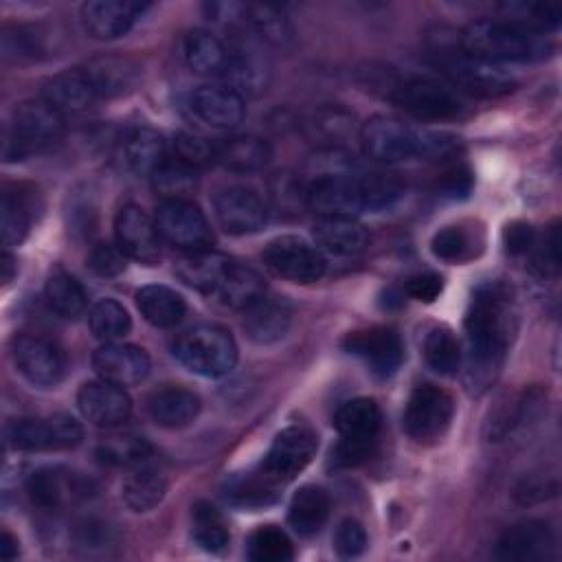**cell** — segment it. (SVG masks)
<instances>
[{"label":"cell","mask_w":562,"mask_h":562,"mask_svg":"<svg viewBox=\"0 0 562 562\" xmlns=\"http://www.w3.org/2000/svg\"><path fill=\"white\" fill-rule=\"evenodd\" d=\"M314 239L331 255H358L367 246V231L351 215H321L314 222Z\"/></svg>","instance_id":"1f68e13d"},{"label":"cell","mask_w":562,"mask_h":562,"mask_svg":"<svg viewBox=\"0 0 562 562\" xmlns=\"http://www.w3.org/2000/svg\"><path fill=\"white\" fill-rule=\"evenodd\" d=\"M472 187H474V180H472V173L470 169L465 167H450L446 169L437 182H435V193L443 200H463L472 193Z\"/></svg>","instance_id":"6125c7cd"},{"label":"cell","mask_w":562,"mask_h":562,"mask_svg":"<svg viewBox=\"0 0 562 562\" xmlns=\"http://www.w3.org/2000/svg\"><path fill=\"white\" fill-rule=\"evenodd\" d=\"M270 198L283 211H296L299 206H307V187L290 173H279L270 182Z\"/></svg>","instance_id":"680465c9"},{"label":"cell","mask_w":562,"mask_h":562,"mask_svg":"<svg viewBox=\"0 0 562 562\" xmlns=\"http://www.w3.org/2000/svg\"><path fill=\"white\" fill-rule=\"evenodd\" d=\"M454 415L452 397L435 386V384H419L408 395L404 408V430L417 443H435L439 441Z\"/></svg>","instance_id":"9c48e42d"},{"label":"cell","mask_w":562,"mask_h":562,"mask_svg":"<svg viewBox=\"0 0 562 562\" xmlns=\"http://www.w3.org/2000/svg\"><path fill=\"white\" fill-rule=\"evenodd\" d=\"M241 24L270 46H288L294 35L288 15L272 4H244Z\"/></svg>","instance_id":"60d3db41"},{"label":"cell","mask_w":562,"mask_h":562,"mask_svg":"<svg viewBox=\"0 0 562 562\" xmlns=\"http://www.w3.org/2000/svg\"><path fill=\"white\" fill-rule=\"evenodd\" d=\"M261 259L270 272L292 283H314L325 274V257L305 239L281 235L266 244Z\"/></svg>","instance_id":"4fadbf2b"},{"label":"cell","mask_w":562,"mask_h":562,"mask_svg":"<svg viewBox=\"0 0 562 562\" xmlns=\"http://www.w3.org/2000/svg\"><path fill=\"white\" fill-rule=\"evenodd\" d=\"M88 325L90 331L94 334V338L103 340V342H116L119 338H123L130 327V314L127 310L114 301V299H101L92 305L90 314H88Z\"/></svg>","instance_id":"bcb514c9"},{"label":"cell","mask_w":562,"mask_h":562,"mask_svg":"<svg viewBox=\"0 0 562 562\" xmlns=\"http://www.w3.org/2000/svg\"><path fill=\"white\" fill-rule=\"evenodd\" d=\"M501 9L505 11V18L522 22L538 31L555 29L562 18L560 4H547V2H514V4H503Z\"/></svg>","instance_id":"f5cc1de1"},{"label":"cell","mask_w":562,"mask_h":562,"mask_svg":"<svg viewBox=\"0 0 562 562\" xmlns=\"http://www.w3.org/2000/svg\"><path fill=\"white\" fill-rule=\"evenodd\" d=\"M461 46L468 55L492 64L540 61L551 55L553 44L544 31L516 20H474L461 31Z\"/></svg>","instance_id":"3957f363"},{"label":"cell","mask_w":562,"mask_h":562,"mask_svg":"<svg viewBox=\"0 0 562 562\" xmlns=\"http://www.w3.org/2000/svg\"><path fill=\"white\" fill-rule=\"evenodd\" d=\"M127 255L119 248V244L99 241L88 252V268L99 277H116L125 270Z\"/></svg>","instance_id":"6f0895ef"},{"label":"cell","mask_w":562,"mask_h":562,"mask_svg":"<svg viewBox=\"0 0 562 562\" xmlns=\"http://www.w3.org/2000/svg\"><path fill=\"white\" fill-rule=\"evenodd\" d=\"M114 160L119 169L134 176H151L165 160V140L156 130H130L116 145Z\"/></svg>","instance_id":"d4e9b609"},{"label":"cell","mask_w":562,"mask_h":562,"mask_svg":"<svg viewBox=\"0 0 562 562\" xmlns=\"http://www.w3.org/2000/svg\"><path fill=\"white\" fill-rule=\"evenodd\" d=\"M151 187L162 200H189L198 187L195 167L176 158H165L151 173Z\"/></svg>","instance_id":"ee69618b"},{"label":"cell","mask_w":562,"mask_h":562,"mask_svg":"<svg viewBox=\"0 0 562 562\" xmlns=\"http://www.w3.org/2000/svg\"><path fill=\"white\" fill-rule=\"evenodd\" d=\"M336 430L340 441L334 450L338 465H358L367 461L378 443L382 413L375 400L356 397L345 402L336 413Z\"/></svg>","instance_id":"52a82bcc"},{"label":"cell","mask_w":562,"mask_h":562,"mask_svg":"<svg viewBox=\"0 0 562 562\" xmlns=\"http://www.w3.org/2000/svg\"><path fill=\"white\" fill-rule=\"evenodd\" d=\"M0 555L4 562L18 558V540L9 533V531H2V540H0Z\"/></svg>","instance_id":"03108f58"},{"label":"cell","mask_w":562,"mask_h":562,"mask_svg":"<svg viewBox=\"0 0 562 562\" xmlns=\"http://www.w3.org/2000/svg\"><path fill=\"white\" fill-rule=\"evenodd\" d=\"M44 296L48 307L61 318H77L88 303L81 283L61 268H55L48 274L44 285Z\"/></svg>","instance_id":"7bdbcfd3"},{"label":"cell","mask_w":562,"mask_h":562,"mask_svg":"<svg viewBox=\"0 0 562 562\" xmlns=\"http://www.w3.org/2000/svg\"><path fill=\"white\" fill-rule=\"evenodd\" d=\"M310 134L323 140H342L351 134L353 114L340 105H323L310 116Z\"/></svg>","instance_id":"816d5d0a"},{"label":"cell","mask_w":562,"mask_h":562,"mask_svg":"<svg viewBox=\"0 0 562 562\" xmlns=\"http://www.w3.org/2000/svg\"><path fill=\"white\" fill-rule=\"evenodd\" d=\"M389 97L397 108L422 121H448L463 112L457 92L426 77H411L393 83Z\"/></svg>","instance_id":"30bf717a"},{"label":"cell","mask_w":562,"mask_h":562,"mask_svg":"<svg viewBox=\"0 0 562 562\" xmlns=\"http://www.w3.org/2000/svg\"><path fill=\"white\" fill-rule=\"evenodd\" d=\"M518 329V310L512 290L501 281L479 285L465 312V386L481 395L498 378L507 349Z\"/></svg>","instance_id":"6da1fadb"},{"label":"cell","mask_w":562,"mask_h":562,"mask_svg":"<svg viewBox=\"0 0 562 562\" xmlns=\"http://www.w3.org/2000/svg\"><path fill=\"white\" fill-rule=\"evenodd\" d=\"M147 9L149 4L132 0H92L81 4V22L88 35L97 40H116L125 35Z\"/></svg>","instance_id":"7402d4cb"},{"label":"cell","mask_w":562,"mask_h":562,"mask_svg":"<svg viewBox=\"0 0 562 562\" xmlns=\"http://www.w3.org/2000/svg\"><path fill=\"white\" fill-rule=\"evenodd\" d=\"M193 114L211 127L231 130L241 123L246 114L244 97L226 86H200L191 94Z\"/></svg>","instance_id":"484cf974"},{"label":"cell","mask_w":562,"mask_h":562,"mask_svg":"<svg viewBox=\"0 0 562 562\" xmlns=\"http://www.w3.org/2000/svg\"><path fill=\"white\" fill-rule=\"evenodd\" d=\"M503 239H505V250L509 255H527L536 244V233L529 224L514 222L505 228Z\"/></svg>","instance_id":"e7e4bbea"},{"label":"cell","mask_w":562,"mask_h":562,"mask_svg":"<svg viewBox=\"0 0 562 562\" xmlns=\"http://www.w3.org/2000/svg\"><path fill=\"white\" fill-rule=\"evenodd\" d=\"M228 61L220 75L222 86L235 90L239 97L261 94L270 83L268 59L259 48L244 35L237 33L228 42Z\"/></svg>","instance_id":"2e32d148"},{"label":"cell","mask_w":562,"mask_h":562,"mask_svg":"<svg viewBox=\"0 0 562 562\" xmlns=\"http://www.w3.org/2000/svg\"><path fill=\"white\" fill-rule=\"evenodd\" d=\"M362 195H364V211H384L393 206L404 195V182L395 173L386 171H371L360 176Z\"/></svg>","instance_id":"681fc988"},{"label":"cell","mask_w":562,"mask_h":562,"mask_svg":"<svg viewBox=\"0 0 562 562\" xmlns=\"http://www.w3.org/2000/svg\"><path fill=\"white\" fill-rule=\"evenodd\" d=\"M0 268H2V283H9L13 279V272H15V261H13V257L7 250L2 252Z\"/></svg>","instance_id":"003e7915"},{"label":"cell","mask_w":562,"mask_h":562,"mask_svg":"<svg viewBox=\"0 0 562 562\" xmlns=\"http://www.w3.org/2000/svg\"><path fill=\"white\" fill-rule=\"evenodd\" d=\"M35 211V195L33 191H24L18 187L15 191L7 189L2 193V217H0V228H2V244L4 248L18 246L24 241L29 235L33 213Z\"/></svg>","instance_id":"ab89813d"},{"label":"cell","mask_w":562,"mask_h":562,"mask_svg":"<svg viewBox=\"0 0 562 562\" xmlns=\"http://www.w3.org/2000/svg\"><path fill=\"white\" fill-rule=\"evenodd\" d=\"M246 555L252 562H288L294 558V549L283 529L274 525H263L250 533Z\"/></svg>","instance_id":"c3c4849f"},{"label":"cell","mask_w":562,"mask_h":562,"mask_svg":"<svg viewBox=\"0 0 562 562\" xmlns=\"http://www.w3.org/2000/svg\"><path fill=\"white\" fill-rule=\"evenodd\" d=\"M11 358L20 375L40 389L57 386L66 373L64 353L46 338L20 334L11 342Z\"/></svg>","instance_id":"5bb4252c"},{"label":"cell","mask_w":562,"mask_h":562,"mask_svg":"<svg viewBox=\"0 0 562 562\" xmlns=\"http://www.w3.org/2000/svg\"><path fill=\"white\" fill-rule=\"evenodd\" d=\"M92 367L101 380L119 386H134L149 373V356L145 349L125 342H105L92 353Z\"/></svg>","instance_id":"603a6c76"},{"label":"cell","mask_w":562,"mask_h":562,"mask_svg":"<svg viewBox=\"0 0 562 562\" xmlns=\"http://www.w3.org/2000/svg\"><path fill=\"white\" fill-rule=\"evenodd\" d=\"M364 154L378 162H404L413 158H441L450 154L457 138L446 132L413 127L395 116H371L360 127Z\"/></svg>","instance_id":"277c9868"},{"label":"cell","mask_w":562,"mask_h":562,"mask_svg":"<svg viewBox=\"0 0 562 562\" xmlns=\"http://www.w3.org/2000/svg\"><path fill=\"white\" fill-rule=\"evenodd\" d=\"M329 496L323 487L303 485L290 503L288 520L299 536H314L329 518Z\"/></svg>","instance_id":"d590c367"},{"label":"cell","mask_w":562,"mask_h":562,"mask_svg":"<svg viewBox=\"0 0 562 562\" xmlns=\"http://www.w3.org/2000/svg\"><path fill=\"white\" fill-rule=\"evenodd\" d=\"M97 485L90 476L68 468H37L26 479V494L33 505L44 509H59L92 498Z\"/></svg>","instance_id":"7c38bea8"},{"label":"cell","mask_w":562,"mask_h":562,"mask_svg":"<svg viewBox=\"0 0 562 562\" xmlns=\"http://www.w3.org/2000/svg\"><path fill=\"white\" fill-rule=\"evenodd\" d=\"M171 351L184 369L204 378H222L237 362V345L231 331L209 323L180 331L171 342Z\"/></svg>","instance_id":"5b68a950"},{"label":"cell","mask_w":562,"mask_h":562,"mask_svg":"<svg viewBox=\"0 0 562 562\" xmlns=\"http://www.w3.org/2000/svg\"><path fill=\"white\" fill-rule=\"evenodd\" d=\"M270 158L272 149L268 140L252 134L231 136L215 145V162L235 173L259 171L270 162Z\"/></svg>","instance_id":"d6a6232c"},{"label":"cell","mask_w":562,"mask_h":562,"mask_svg":"<svg viewBox=\"0 0 562 562\" xmlns=\"http://www.w3.org/2000/svg\"><path fill=\"white\" fill-rule=\"evenodd\" d=\"M59 114H75L94 103L97 92L83 70H64L42 83V97Z\"/></svg>","instance_id":"f1b7e54d"},{"label":"cell","mask_w":562,"mask_h":562,"mask_svg":"<svg viewBox=\"0 0 562 562\" xmlns=\"http://www.w3.org/2000/svg\"><path fill=\"white\" fill-rule=\"evenodd\" d=\"M44 53L42 35L26 26H4L2 31V55L7 59H37Z\"/></svg>","instance_id":"db71d44e"},{"label":"cell","mask_w":562,"mask_h":562,"mask_svg":"<svg viewBox=\"0 0 562 562\" xmlns=\"http://www.w3.org/2000/svg\"><path fill=\"white\" fill-rule=\"evenodd\" d=\"M443 290V279L437 272H419L406 279L404 283V292L411 299L424 301V303H432Z\"/></svg>","instance_id":"be15d7a7"},{"label":"cell","mask_w":562,"mask_h":562,"mask_svg":"<svg viewBox=\"0 0 562 562\" xmlns=\"http://www.w3.org/2000/svg\"><path fill=\"white\" fill-rule=\"evenodd\" d=\"M167 492V479L147 461L134 465L121 485V498L132 512L154 509Z\"/></svg>","instance_id":"836d02e7"},{"label":"cell","mask_w":562,"mask_h":562,"mask_svg":"<svg viewBox=\"0 0 562 562\" xmlns=\"http://www.w3.org/2000/svg\"><path fill=\"white\" fill-rule=\"evenodd\" d=\"M263 294H266V285H263V279L259 277V272L252 270L250 266L233 261V259H231L228 268L224 270L220 283L211 292V296L217 303H222L231 310H244V312L250 305H255Z\"/></svg>","instance_id":"f546056e"},{"label":"cell","mask_w":562,"mask_h":562,"mask_svg":"<svg viewBox=\"0 0 562 562\" xmlns=\"http://www.w3.org/2000/svg\"><path fill=\"white\" fill-rule=\"evenodd\" d=\"M430 250L435 257L450 263L468 261L474 255V235L459 224L446 226L435 233L430 241Z\"/></svg>","instance_id":"f907efd6"},{"label":"cell","mask_w":562,"mask_h":562,"mask_svg":"<svg viewBox=\"0 0 562 562\" xmlns=\"http://www.w3.org/2000/svg\"><path fill=\"white\" fill-rule=\"evenodd\" d=\"M151 446L136 432H112L97 446V459L112 468H134L149 459Z\"/></svg>","instance_id":"b9f144b4"},{"label":"cell","mask_w":562,"mask_h":562,"mask_svg":"<svg viewBox=\"0 0 562 562\" xmlns=\"http://www.w3.org/2000/svg\"><path fill=\"white\" fill-rule=\"evenodd\" d=\"M307 206L321 215H356L364 211L360 176L323 173L307 184Z\"/></svg>","instance_id":"ac0fdd59"},{"label":"cell","mask_w":562,"mask_h":562,"mask_svg":"<svg viewBox=\"0 0 562 562\" xmlns=\"http://www.w3.org/2000/svg\"><path fill=\"white\" fill-rule=\"evenodd\" d=\"M116 542V531L105 520L99 518H83L75 527V544L86 553L105 551Z\"/></svg>","instance_id":"11a10c76"},{"label":"cell","mask_w":562,"mask_h":562,"mask_svg":"<svg viewBox=\"0 0 562 562\" xmlns=\"http://www.w3.org/2000/svg\"><path fill=\"white\" fill-rule=\"evenodd\" d=\"M86 77L90 79L97 97H121L136 88L140 79V68L134 59L125 55H101L86 64Z\"/></svg>","instance_id":"4316f807"},{"label":"cell","mask_w":562,"mask_h":562,"mask_svg":"<svg viewBox=\"0 0 562 562\" xmlns=\"http://www.w3.org/2000/svg\"><path fill=\"white\" fill-rule=\"evenodd\" d=\"M279 487L281 483L259 468L255 472H246L228 479L224 487V496L228 503L237 507L261 509L272 505L279 498Z\"/></svg>","instance_id":"e575fe53"},{"label":"cell","mask_w":562,"mask_h":562,"mask_svg":"<svg viewBox=\"0 0 562 562\" xmlns=\"http://www.w3.org/2000/svg\"><path fill=\"white\" fill-rule=\"evenodd\" d=\"M217 224L231 235L259 231L268 220L266 202L248 187H228L215 195Z\"/></svg>","instance_id":"d6986e66"},{"label":"cell","mask_w":562,"mask_h":562,"mask_svg":"<svg viewBox=\"0 0 562 562\" xmlns=\"http://www.w3.org/2000/svg\"><path fill=\"white\" fill-rule=\"evenodd\" d=\"M342 347L380 378L393 375L404 360V342L400 334L382 325L349 331L342 340Z\"/></svg>","instance_id":"9a60e30c"},{"label":"cell","mask_w":562,"mask_h":562,"mask_svg":"<svg viewBox=\"0 0 562 562\" xmlns=\"http://www.w3.org/2000/svg\"><path fill=\"white\" fill-rule=\"evenodd\" d=\"M119 248L140 263H156L160 259V235L156 222L136 204H125L114 220Z\"/></svg>","instance_id":"ffe728a7"},{"label":"cell","mask_w":562,"mask_h":562,"mask_svg":"<svg viewBox=\"0 0 562 562\" xmlns=\"http://www.w3.org/2000/svg\"><path fill=\"white\" fill-rule=\"evenodd\" d=\"M77 406L90 424L101 428H116L132 413V400L125 389L108 380L86 382L77 393Z\"/></svg>","instance_id":"44dd1931"},{"label":"cell","mask_w":562,"mask_h":562,"mask_svg":"<svg viewBox=\"0 0 562 562\" xmlns=\"http://www.w3.org/2000/svg\"><path fill=\"white\" fill-rule=\"evenodd\" d=\"M173 147H176V156L195 169L215 162V145L198 134H191V132L176 134Z\"/></svg>","instance_id":"9f6ffc18"},{"label":"cell","mask_w":562,"mask_h":562,"mask_svg":"<svg viewBox=\"0 0 562 562\" xmlns=\"http://www.w3.org/2000/svg\"><path fill=\"white\" fill-rule=\"evenodd\" d=\"M292 325V305L283 296L263 294L246 310L244 329L257 345H272L281 340Z\"/></svg>","instance_id":"83f0119b"},{"label":"cell","mask_w":562,"mask_h":562,"mask_svg":"<svg viewBox=\"0 0 562 562\" xmlns=\"http://www.w3.org/2000/svg\"><path fill=\"white\" fill-rule=\"evenodd\" d=\"M184 59L193 72L220 77L228 61V44L211 31H191L184 40Z\"/></svg>","instance_id":"74e56055"},{"label":"cell","mask_w":562,"mask_h":562,"mask_svg":"<svg viewBox=\"0 0 562 562\" xmlns=\"http://www.w3.org/2000/svg\"><path fill=\"white\" fill-rule=\"evenodd\" d=\"M555 538L544 520H522L503 531L496 542V558L514 562H538L553 553Z\"/></svg>","instance_id":"cb8c5ba5"},{"label":"cell","mask_w":562,"mask_h":562,"mask_svg":"<svg viewBox=\"0 0 562 562\" xmlns=\"http://www.w3.org/2000/svg\"><path fill=\"white\" fill-rule=\"evenodd\" d=\"M83 437L81 424L66 415L48 417H24L15 419L7 428V441L15 450L24 452H44V450H68L75 448Z\"/></svg>","instance_id":"ba28073f"},{"label":"cell","mask_w":562,"mask_h":562,"mask_svg":"<svg viewBox=\"0 0 562 562\" xmlns=\"http://www.w3.org/2000/svg\"><path fill=\"white\" fill-rule=\"evenodd\" d=\"M424 358L428 367L439 375H454L463 358L454 331L443 325L432 327L424 340Z\"/></svg>","instance_id":"f6af8a7d"},{"label":"cell","mask_w":562,"mask_h":562,"mask_svg":"<svg viewBox=\"0 0 562 562\" xmlns=\"http://www.w3.org/2000/svg\"><path fill=\"white\" fill-rule=\"evenodd\" d=\"M531 252V268L540 274H555L560 268V235H558V226H551L547 231V235L529 250Z\"/></svg>","instance_id":"91938a15"},{"label":"cell","mask_w":562,"mask_h":562,"mask_svg":"<svg viewBox=\"0 0 562 562\" xmlns=\"http://www.w3.org/2000/svg\"><path fill=\"white\" fill-rule=\"evenodd\" d=\"M154 222L160 239L184 252L209 250L213 244L211 226L191 200H162Z\"/></svg>","instance_id":"8fae6325"},{"label":"cell","mask_w":562,"mask_h":562,"mask_svg":"<svg viewBox=\"0 0 562 562\" xmlns=\"http://www.w3.org/2000/svg\"><path fill=\"white\" fill-rule=\"evenodd\" d=\"M64 134V114H59L44 99L22 101L13 110V123L4 132L2 156L4 160H22L40 151Z\"/></svg>","instance_id":"8992f818"},{"label":"cell","mask_w":562,"mask_h":562,"mask_svg":"<svg viewBox=\"0 0 562 562\" xmlns=\"http://www.w3.org/2000/svg\"><path fill=\"white\" fill-rule=\"evenodd\" d=\"M316 446V435L307 426H288L274 437L261 461V470L279 483L292 481L314 459Z\"/></svg>","instance_id":"e0dca14e"},{"label":"cell","mask_w":562,"mask_h":562,"mask_svg":"<svg viewBox=\"0 0 562 562\" xmlns=\"http://www.w3.org/2000/svg\"><path fill=\"white\" fill-rule=\"evenodd\" d=\"M231 259L226 255L213 252V250H198L187 252L176 263V274L191 288L204 292L211 296L215 285L220 283L224 270L228 268Z\"/></svg>","instance_id":"f35d334b"},{"label":"cell","mask_w":562,"mask_h":562,"mask_svg":"<svg viewBox=\"0 0 562 562\" xmlns=\"http://www.w3.org/2000/svg\"><path fill=\"white\" fill-rule=\"evenodd\" d=\"M149 417L162 428H184L200 413V397L182 386H165L147 397Z\"/></svg>","instance_id":"4dcf8cb0"},{"label":"cell","mask_w":562,"mask_h":562,"mask_svg":"<svg viewBox=\"0 0 562 562\" xmlns=\"http://www.w3.org/2000/svg\"><path fill=\"white\" fill-rule=\"evenodd\" d=\"M426 46L448 81L465 94L481 99L503 97L518 83L516 77L501 64L468 55L461 46V33L448 26H435V31L426 37Z\"/></svg>","instance_id":"7a4b0ae2"},{"label":"cell","mask_w":562,"mask_h":562,"mask_svg":"<svg viewBox=\"0 0 562 562\" xmlns=\"http://www.w3.org/2000/svg\"><path fill=\"white\" fill-rule=\"evenodd\" d=\"M369 544L367 531L358 520H342L334 533V549L340 558H358Z\"/></svg>","instance_id":"94428289"},{"label":"cell","mask_w":562,"mask_h":562,"mask_svg":"<svg viewBox=\"0 0 562 562\" xmlns=\"http://www.w3.org/2000/svg\"><path fill=\"white\" fill-rule=\"evenodd\" d=\"M136 307L147 323L156 327H173L187 312L184 299L167 285H145L136 292Z\"/></svg>","instance_id":"8d00e7d4"},{"label":"cell","mask_w":562,"mask_h":562,"mask_svg":"<svg viewBox=\"0 0 562 562\" xmlns=\"http://www.w3.org/2000/svg\"><path fill=\"white\" fill-rule=\"evenodd\" d=\"M193 540L209 553H222L228 547L224 516L211 503L200 501L193 507Z\"/></svg>","instance_id":"7dc6e473"}]
</instances>
